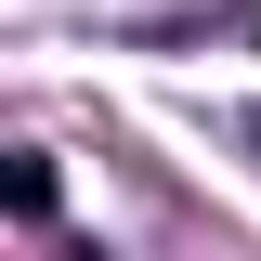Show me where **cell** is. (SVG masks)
<instances>
[{
	"label": "cell",
	"mask_w": 261,
	"mask_h": 261,
	"mask_svg": "<svg viewBox=\"0 0 261 261\" xmlns=\"http://www.w3.org/2000/svg\"><path fill=\"white\" fill-rule=\"evenodd\" d=\"M248 157H261V105H248Z\"/></svg>",
	"instance_id": "obj_1"
}]
</instances>
